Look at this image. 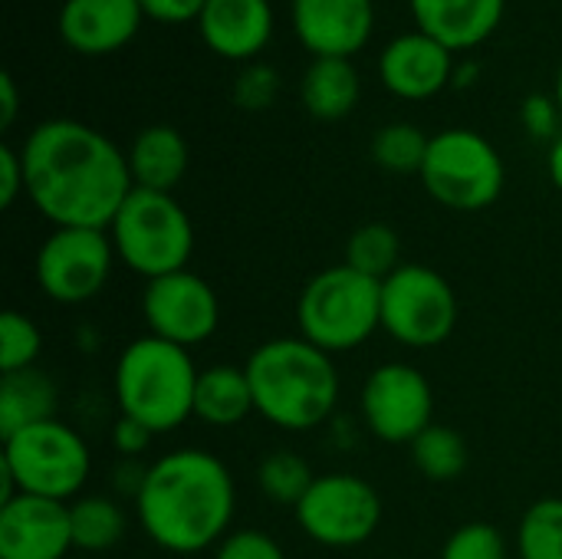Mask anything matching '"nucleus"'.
Segmentation results:
<instances>
[{
  "label": "nucleus",
  "instance_id": "1",
  "mask_svg": "<svg viewBox=\"0 0 562 559\" xmlns=\"http://www.w3.org/2000/svg\"><path fill=\"white\" fill-rule=\"evenodd\" d=\"M26 198L53 227L109 231L128 198L125 152L79 119H46L20 145Z\"/></svg>",
  "mask_w": 562,
  "mask_h": 559
},
{
  "label": "nucleus",
  "instance_id": "2",
  "mask_svg": "<svg viewBox=\"0 0 562 559\" xmlns=\"http://www.w3.org/2000/svg\"><path fill=\"white\" fill-rule=\"evenodd\" d=\"M237 488L221 458L201 448H178L145 468L135 491L142 534L175 554L191 557L217 547L234 524Z\"/></svg>",
  "mask_w": 562,
  "mask_h": 559
},
{
  "label": "nucleus",
  "instance_id": "3",
  "mask_svg": "<svg viewBox=\"0 0 562 559\" xmlns=\"http://www.w3.org/2000/svg\"><path fill=\"white\" fill-rule=\"evenodd\" d=\"M244 369L250 376L257 415L280 432H313L336 412L342 389L336 362L303 336L260 343Z\"/></svg>",
  "mask_w": 562,
  "mask_h": 559
},
{
  "label": "nucleus",
  "instance_id": "4",
  "mask_svg": "<svg viewBox=\"0 0 562 559\" xmlns=\"http://www.w3.org/2000/svg\"><path fill=\"white\" fill-rule=\"evenodd\" d=\"M198 366L188 349L165 343L158 336L132 339L112 372L119 415L142 422L155 435L178 432L194 418V385Z\"/></svg>",
  "mask_w": 562,
  "mask_h": 559
},
{
  "label": "nucleus",
  "instance_id": "5",
  "mask_svg": "<svg viewBox=\"0 0 562 559\" xmlns=\"http://www.w3.org/2000/svg\"><path fill=\"white\" fill-rule=\"evenodd\" d=\"M296 323L300 336L323 353H352L382 329V283L349 264L326 267L300 290Z\"/></svg>",
  "mask_w": 562,
  "mask_h": 559
},
{
  "label": "nucleus",
  "instance_id": "6",
  "mask_svg": "<svg viewBox=\"0 0 562 559\" xmlns=\"http://www.w3.org/2000/svg\"><path fill=\"white\" fill-rule=\"evenodd\" d=\"M92 471V451L86 438L59 418L30 425L3 438L0 474L3 501L13 494H33L49 501H76Z\"/></svg>",
  "mask_w": 562,
  "mask_h": 559
},
{
  "label": "nucleus",
  "instance_id": "7",
  "mask_svg": "<svg viewBox=\"0 0 562 559\" xmlns=\"http://www.w3.org/2000/svg\"><path fill=\"white\" fill-rule=\"evenodd\" d=\"M109 237L119 264L145 280L188 270L194 254V224L184 204L165 191L132 188L109 224Z\"/></svg>",
  "mask_w": 562,
  "mask_h": 559
},
{
  "label": "nucleus",
  "instance_id": "8",
  "mask_svg": "<svg viewBox=\"0 0 562 559\" xmlns=\"http://www.w3.org/2000/svg\"><path fill=\"white\" fill-rule=\"evenodd\" d=\"M507 168L494 142L474 128H445L431 135L422 165L425 191L448 211L474 214L504 194Z\"/></svg>",
  "mask_w": 562,
  "mask_h": 559
},
{
  "label": "nucleus",
  "instance_id": "9",
  "mask_svg": "<svg viewBox=\"0 0 562 559\" xmlns=\"http://www.w3.org/2000/svg\"><path fill=\"white\" fill-rule=\"evenodd\" d=\"M458 316V293L435 267L402 264L382 280V329L408 349L445 346Z\"/></svg>",
  "mask_w": 562,
  "mask_h": 559
},
{
  "label": "nucleus",
  "instance_id": "10",
  "mask_svg": "<svg viewBox=\"0 0 562 559\" xmlns=\"http://www.w3.org/2000/svg\"><path fill=\"white\" fill-rule=\"evenodd\" d=\"M115 247L109 231L99 227H53L33 264L36 287L59 306H79L95 300L115 267Z\"/></svg>",
  "mask_w": 562,
  "mask_h": 559
},
{
  "label": "nucleus",
  "instance_id": "11",
  "mask_svg": "<svg viewBox=\"0 0 562 559\" xmlns=\"http://www.w3.org/2000/svg\"><path fill=\"white\" fill-rule=\"evenodd\" d=\"M293 517L313 544L329 550H352L375 537L382 524V497L366 478L333 471L313 481Z\"/></svg>",
  "mask_w": 562,
  "mask_h": 559
},
{
  "label": "nucleus",
  "instance_id": "12",
  "mask_svg": "<svg viewBox=\"0 0 562 559\" xmlns=\"http://www.w3.org/2000/svg\"><path fill=\"white\" fill-rule=\"evenodd\" d=\"M359 412L366 428L385 445H412L435 425V392L412 362H382L369 372Z\"/></svg>",
  "mask_w": 562,
  "mask_h": 559
},
{
  "label": "nucleus",
  "instance_id": "13",
  "mask_svg": "<svg viewBox=\"0 0 562 559\" xmlns=\"http://www.w3.org/2000/svg\"><path fill=\"white\" fill-rule=\"evenodd\" d=\"M142 320L148 326V336H158L181 349H194L217 333L221 300L201 273L178 270L145 280Z\"/></svg>",
  "mask_w": 562,
  "mask_h": 559
},
{
  "label": "nucleus",
  "instance_id": "14",
  "mask_svg": "<svg viewBox=\"0 0 562 559\" xmlns=\"http://www.w3.org/2000/svg\"><path fill=\"white\" fill-rule=\"evenodd\" d=\"M69 504L13 494L0 504V559H69Z\"/></svg>",
  "mask_w": 562,
  "mask_h": 559
},
{
  "label": "nucleus",
  "instance_id": "15",
  "mask_svg": "<svg viewBox=\"0 0 562 559\" xmlns=\"http://www.w3.org/2000/svg\"><path fill=\"white\" fill-rule=\"evenodd\" d=\"M290 20L313 59H352L375 33V0H290Z\"/></svg>",
  "mask_w": 562,
  "mask_h": 559
},
{
  "label": "nucleus",
  "instance_id": "16",
  "mask_svg": "<svg viewBox=\"0 0 562 559\" xmlns=\"http://www.w3.org/2000/svg\"><path fill=\"white\" fill-rule=\"evenodd\" d=\"M454 53L422 30L398 33L379 53L382 86L405 102L435 99L454 82Z\"/></svg>",
  "mask_w": 562,
  "mask_h": 559
},
{
  "label": "nucleus",
  "instance_id": "17",
  "mask_svg": "<svg viewBox=\"0 0 562 559\" xmlns=\"http://www.w3.org/2000/svg\"><path fill=\"white\" fill-rule=\"evenodd\" d=\"M138 0H63L56 30L79 56H109L128 46L142 30Z\"/></svg>",
  "mask_w": 562,
  "mask_h": 559
},
{
  "label": "nucleus",
  "instance_id": "18",
  "mask_svg": "<svg viewBox=\"0 0 562 559\" xmlns=\"http://www.w3.org/2000/svg\"><path fill=\"white\" fill-rule=\"evenodd\" d=\"M194 26L214 56L254 63L270 46L277 16L270 0H207Z\"/></svg>",
  "mask_w": 562,
  "mask_h": 559
},
{
  "label": "nucleus",
  "instance_id": "19",
  "mask_svg": "<svg viewBox=\"0 0 562 559\" xmlns=\"http://www.w3.org/2000/svg\"><path fill=\"white\" fill-rule=\"evenodd\" d=\"M415 30L435 36L451 53L491 40L504 20L507 0H408Z\"/></svg>",
  "mask_w": 562,
  "mask_h": 559
},
{
  "label": "nucleus",
  "instance_id": "20",
  "mask_svg": "<svg viewBox=\"0 0 562 559\" xmlns=\"http://www.w3.org/2000/svg\"><path fill=\"white\" fill-rule=\"evenodd\" d=\"M132 185L145 191H165L175 194V188L184 181L188 165H191V148L188 138L175 125H145L132 145L125 148Z\"/></svg>",
  "mask_w": 562,
  "mask_h": 559
},
{
  "label": "nucleus",
  "instance_id": "21",
  "mask_svg": "<svg viewBox=\"0 0 562 559\" xmlns=\"http://www.w3.org/2000/svg\"><path fill=\"white\" fill-rule=\"evenodd\" d=\"M257 412L250 376L244 366L214 362L198 372L194 385V418L211 428H234Z\"/></svg>",
  "mask_w": 562,
  "mask_h": 559
},
{
  "label": "nucleus",
  "instance_id": "22",
  "mask_svg": "<svg viewBox=\"0 0 562 559\" xmlns=\"http://www.w3.org/2000/svg\"><path fill=\"white\" fill-rule=\"evenodd\" d=\"M362 96V79L352 59L342 56H316L300 79V102L316 122L346 119Z\"/></svg>",
  "mask_w": 562,
  "mask_h": 559
},
{
  "label": "nucleus",
  "instance_id": "23",
  "mask_svg": "<svg viewBox=\"0 0 562 559\" xmlns=\"http://www.w3.org/2000/svg\"><path fill=\"white\" fill-rule=\"evenodd\" d=\"M56 405H59V389L40 366L0 376V435L3 438L30 425L56 418Z\"/></svg>",
  "mask_w": 562,
  "mask_h": 559
},
{
  "label": "nucleus",
  "instance_id": "24",
  "mask_svg": "<svg viewBox=\"0 0 562 559\" xmlns=\"http://www.w3.org/2000/svg\"><path fill=\"white\" fill-rule=\"evenodd\" d=\"M72 547L86 557H102L115 550L128 534V514L119 501L105 494H82L69 501Z\"/></svg>",
  "mask_w": 562,
  "mask_h": 559
},
{
  "label": "nucleus",
  "instance_id": "25",
  "mask_svg": "<svg viewBox=\"0 0 562 559\" xmlns=\"http://www.w3.org/2000/svg\"><path fill=\"white\" fill-rule=\"evenodd\" d=\"M408 448H412V465L431 484H451L471 465V448L464 435L451 425H438V422L428 425Z\"/></svg>",
  "mask_w": 562,
  "mask_h": 559
},
{
  "label": "nucleus",
  "instance_id": "26",
  "mask_svg": "<svg viewBox=\"0 0 562 559\" xmlns=\"http://www.w3.org/2000/svg\"><path fill=\"white\" fill-rule=\"evenodd\" d=\"M254 478H257V491L270 504L296 511L319 474H313V468H310V461L303 455H296L290 448H277L267 458H260Z\"/></svg>",
  "mask_w": 562,
  "mask_h": 559
},
{
  "label": "nucleus",
  "instance_id": "27",
  "mask_svg": "<svg viewBox=\"0 0 562 559\" xmlns=\"http://www.w3.org/2000/svg\"><path fill=\"white\" fill-rule=\"evenodd\" d=\"M346 264L372 280H385L402 267V237L385 221L359 224L346 241Z\"/></svg>",
  "mask_w": 562,
  "mask_h": 559
},
{
  "label": "nucleus",
  "instance_id": "28",
  "mask_svg": "<svg viewBox=\"0 0 562 559\" xmlns=\"http://www.w3.org/2000/svg\"><path fill=\"white\" fill-rule=\"evenodd\" d=\"M431 135H425L412 122H389L372 135L369 155L372 161L389 175H422V165L428 158Z\"/></svg>",
  "mask_w": 562,
  "mask_h": 559
},
{
  "label": "nucleus",
  "instance_id": "29",
  "mask_svg": "<svg viewBox=\"0 0 562 559\" xmlns=\"http://www.w3.org/2000/svg\"><path fill=\"white\" fill-rule=\"evenodd\" d=\"M517 557L562 559V497H543L527 507L517 527Z\"/></svg>",
  "mask_w": 562,
  "mask_h": 559
},
{
  "label": "nucleus",
  "instance_id": "30",
  "mask_svg": "<svg viewBox=\"0 0 562 559\" xmlns=\"http://www.w3.org/2000/svg\"><path fill=\"white\" fill-rule=\"evenodd\" d=\"M43 353V333L33 316L20 310L0 313V376L33 369Z\"/></svg>",
  "mask_w": 562,
  "mask_h": 559
},
{
  "label": "nucleus",
  "instance_id": "31",
  "mask_svg": "<svg viewBox=\"0 0 562 559\" xmlns=\"http://www.w3.org/2000/svg\"><path fill=\"white\" fill-rule=\"evenodd\" d=\"M441 559H507V540L494 524L468 521L445 540Z\"/></svg>",
  "mask_w": 562,
  "mask_h": 559
},
{
  "label": "nucleus",
  "instance_id": "32",
  "mask_svg": "<svg viewBox=\"0 0 562 559\" xmlns=\"http://www.w3.org/2000/svg\"><path fill=\"white\" fill-rule=\"evenodd\" d=\"M280 96V72L270 63H244L231 82V99L234 105L247 112H263L277 102Z\"/></svg>",
  "mask_w": 562,
  "mask_h": 559
},
{
  "label": "nucleus",
  "instance_id": "33",
  "mask_svg": "<svg viewBox=\"0 0 562 559\" xmlns=\"http://www.w3.org/2000/svg\"><path fill=\"white\" fill-rule=\"evenodd\" d=\"M214 559H286V554L270 534L244 527V530H231L214 547Z\"/></svg>",
  "mask_w": 562,
  "mask_h": 559
},
{
  "label": "nucleus",
  "instance_id": "34",
  "mask_svg": "<svg viewBox=\"0 0 562 559\" xmlns=\"http://www.w3.org/2000/svg\"><path fill=\"white\" fill-rule=\"evenodd\" d=\"M520 125L537 138V142H553L562 132V112L557 96L533 92L520 102Z\"/></svg>",
  "mask_w": 562,
  "mask_h": 559
},
{
  "label": "nucleus",
  "instance_id": "35",
  "mask_svg": "<svg viewBox=\"0 0 562 559\" xmlns=\"http://www.w3.org/2000/svg\"><path fill=\"white\" fill-rule=\"evenodd\" d=\"M20 194H26V175H23L20 148L0 145V208L10 211Z\"/></svg>",
  "mask_w": 562,
  "mask_h": 559
},
{
  "label": "nucleus",
  "instance_id": "36",
  "mask_svg": "<svg viewBox=\"0 0 562 559\" xmlns=\"http://www.w3.org/2000/svg\"><path fill=\"white\" fill-rule=\"evenodd\" d=\"M145 10V20L178 26V23H198L207 0H138Z\"/></svg>",
  "mask_w": 562,
  "mask_h": 559
},
{
  "label": "nucleus",
  "instance_id": "37",
  "mask_svg": "<svg viewBox=\"0 0 562 559\" xmlns=\"http://www.w3.org/2000/svg\"><path fill=\"white\" fill-rule=\"evenodd\" d=\"M151 441H155V432L145 428V425L135 422V418L119 415V422L112 425V448H115L122 458H138V455H145V451L151 448Z\"/></svg>",
  "mask_w": 562,
  "mask_h": 559
},
{
  "label": "nucleus",
  "instance_id": "38",
  "mask_svg": "<svg viewBox=\"0 0 562 559\" xmlns=\"http://www.w3.org/2000/svg\"><path fill=\"white\" fill-rule=\"evenodd\" d=\"M16 112H20V89H16V79L10 69L0 72V128H13L16 122Z\"/></svg>",
  "mask_w": 562,
  "mask_h": 559
},
{
  "label": "nucleus",
  "instance_id": "39",
  "mask_svg": "<svg viewBox=\"0 0 562 559\" xmlns=\"http://www.w3.org/2000/svg\"><path fill=\"white\" fill-rule=\"evenodd\" d=\"M547 171H550V181L562 191V132L550 142V152H547Z\"/></svg>",
  "mask_w": 562,
  "mask_h": 559
},
{
  "label": "nucleus",
  "instance_id": "40",
  "mask_svg": "<svg viewBox=\"0 0 562 559\" xmlns=\"http://www.w3.org/2000/svg\"><path fill=\"white\" fill-rule=\"evenodd\" d=\"M471 79H477V66L464 63V66H458V69H454V82H451V86H458V89H461V86H468Z\"/></svg>",
  "mask_w": 562,
  "mask_h": 559
},
{
  "label": "nucleus",
  "instance_id": "41",
  "mask_svg": "<svg viewBox=\"0 0 562 559\" xmlns=\"http://www.w3.org/2000/svg\"><path fill=\"white\" fill-rule=\"evenodd\" d=\"M553 96H557V102H560V112H562V59H560V69H557V86H553Z\"/></svg>",
  "mask_w": 562,
  "mask_h": 559
},
{
  "label": "nucleus",
  "instance_id": "42",
  "mask_svg": "<svg viewBox=\"0 0 562 559\" xmlns=\"http://www.w3.org/2000/svg\"><path fill=\"white\" fill-rule=\"evenodd\" d=\"M79 559H99V557H79Z\"/></svg>",
  "mask_w": 562,
  "mask_h": 559
}]
</instances>
